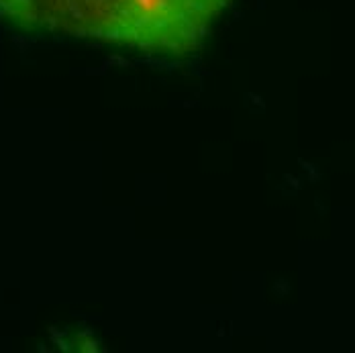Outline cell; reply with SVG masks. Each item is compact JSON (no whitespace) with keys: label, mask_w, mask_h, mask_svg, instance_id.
<instances>
[{"label":"cell","mask_w":355,"mask_h":353,"mask_svg":"<svg viewBox=\"0 0 355 353\" xmlns=\"http://www.w3.org/2000/svg\"><path fill=\"white\" fill-rule=\"evenodd\" d=\"M229 0H0V17L41 33L101 39L182 55Z\"/></svg>","instance_id":"6da1fadb"}]
</instances>
